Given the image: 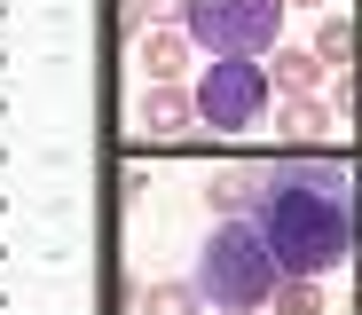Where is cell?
Returning <instances> with one entry per match:
<instances>
[{"label": "cell", "instance_id": "1", "mask_svg": "<svg viewBox=\"0 0 362 315\" xmlns=\"http://www.w3.org/2000/svg\"><path fill=\"white\" fill-rule=\"evenodd\" d=\"M260 229L276 244L284 276H331L362 244V189L339 150H284L276 189L260 205Z\"/></svg>", "mask_w": 362, "mask_h": 315}, {"label": "cell", "instance_id": "2", "mask_svg": "<svg viewBox=\"0 0 362 315\" xmlns=\"http://www.w3.org/2000/svg\"><path fill=\"white\" fill-rule=\"evenodd\" d=\"M197 292H205V307H268L276 299V284H284V260H276V244H268V229L260 221H213L205 229V244H197V276H189Z\"/></svg>", "mask_w": 362, "mask_h": 315}, {"label": "cell", "instance_id": "3", "mask_svg": "<svg viewBox=\"0 0 362 315\" xmlns=\"http://www.w3.org/2000/svg\"><path fill=\"white\" fill-rule=\"evenodd\" d=\"M268 103H284V95H276L260 55H205V71H197V126L205 134H252L268 118Z\"/></svg>", "mask_w": 362, "mask_h": 315}, {"label": "cell", "instance_id": "4", "mask_svg": "<svg viewBox=\"0 0 362 315\" xmlns=\"http://www.w3.org/2000/svg\"><path fill=\"white\" fill-rule=\"evenodd\" d=\"M284 16H291V0H189L181 32L197 40V55H276Z\"/></svg>", "mask_w": 362, "mask_h": 315}, {"label": "cell", "instance_id": "5", "mask_svg": "<svg viewBox=\"0 0 362 315\" xmlns=\"http://www.w3.org/2000/svg\"><path fill=\"white\" fill-rule=\"evenodd\" d=\"M268 189H276V158H236V166L205 173V205H213V221H260Z\"/></svg>", "mask_w": 362, "mask_h": 315}, {"label": "cell", "instance_id": "6", "mask_svg": "<svg viewBox=\"0 0 362 315\" xmlns=\"http://www.w3.org/2000/svg\"><path fill=\"white\" fill-rule=\"evenodd\" d=\"M331 126H339V110H331L323 95H284V103H276L284 150H331Z\"/></svg>", "mask_w": 362, "mask_h": 315}, {"label": "cell", "instance_id": "7", "mask_svg": "<svg viewBox=\"0 0 362 315\" xmlns=\"http://www.w3.org/2000/svg\"><path fill=\"white\" fill-rule=\"evenodd\" d=\"M134 63L150 71V87H181V79H189V63H197V40L181 32V24H158V32H142Z\"/></svg>", "mask_w": 362, "mask_h": 315}, {"label": "cell", "instance_id": "8", "mask_svg": "<svg viewBox=\"0 0 362 315\" xmlns=\"http://www.w3.org/2000/svg\"><path fill=\"white\" fill-rule=\"evenodd\" d=\"M189 126H197V87H150V95H142V134L181 142Z\"/></svg>", "mask_w": 362, "mask_h": 315}, {"label": "cell", "instance_id": "9", "mask_svg": "<svg viewBox=\"0 0 362 315\" xmlns=\"http://www.w3.org/2000/svg\"><path fill=\"white\" fill-rule=\"evenodd\" d=\"M323 71H331V63H323L315 47H299V40H284V47L268 55V79H276V95H315V87H323Z\"/></svg>", "mask_w": 362, "mask_h": 315}, {"label": "cell", "instance_id": "10", "mask_svg": "<svg viewBox=\"0 0 362 315\" xmlns=\"http://www.w3.org/2000/svg\"><path fill=\"white\" fill-rule=\"evenodd\" d=\"M315 55L331 63V71H354V63H362V24H354L346 8H331V16L315 24Z\"/></svg>", "mask_w": 362, "mask_h": 315}, {"label": "cell", "instance_id": "11", "mask_svg": "<svg viewBox=\"0 0 362 315\" xmlns=\"http://www.w3.org/2000/svg\"><path fill=\"white\" fill-rule=\"evenodd\" d=\"M142 315H205V292L189 276H165V284H142Z\"/></svg>", "mask_w": 362, "mask_h": 315}, {"label": "cell", "instance_id": "12", "mask_svg": "<svg viewBox=\"0 0 362 315\" xmlns=\"http://www.w3.org/2000/svg\"><path fill=\"white\" fill-rule=\"evenodd\" d=\"M268 315H323V276H284Z\"/></svg>", "mask_w": 362, "mask_h": 315}, {"label": "cell", "instance_id": "13", "mask_svg": "<svg viewBox=\"0 0 362 315\" xmlns=\"http://www.w3.org/2000/svg\"><path fill=\"white\" fill-rule=\"evenodd\" d=\"M331 110L339 118H362V63H354V71H331Z\"/></svg>", "mask_w": 362, "mask_h": 315}, {"label": "cell", "instance_id": "14", "mask_svg": "<svg viewBox=\"0 0 362 315\" xmlns=\"http://www.w3.org/2000/svg\"><path fill=\"white\" fill-rule=\"evenodd\" d=\"M142 16H165V24H181V16H189V0H142Z\"/></svg>", "mask_w": 362, "mask_h": 315}, {"label": "cell", "instance_id": "15", "mask_svg": "<svg viewBox=\"0 0 362 315\" xmlns=\"http://www.w3.org/2000/svg\"><path fill=\"white\" fill-rule=\"evenodd\" d=\"M291 8H323V16H331V0H291Z\"/></svg>", "mask_w": 362, "mask_h": 315}, {"label": "cell", "instance_id": "16", "mask_svg": "<svg viewBox=\"0 0 362 315\" xmlns=\"http://www.w3.org/2000/svg\"><path fill=\"white\" fill-rule=\"evenodd\" d=\"M228 315H260V307H228Z\"/></svg>", "mask_w": 362, "mask_h": 315}]
</instances>
